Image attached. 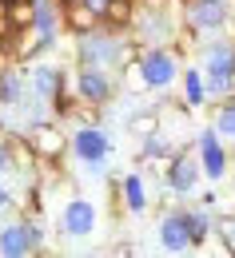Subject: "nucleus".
Returning <instances> with one entry per match:
<instances>
[{"instance_id": "9d476101", "label": "nucleus", "mask_w": 235, "mask_h": 258, "mask_svg": "<svg viewBox=\"0 0 235 258\" xmlns=\"http://www.w3.org/2000/svg\"><path fill=\"white\" fill-rule=\"evenodd\" d=\"M192 151H196V163H200L203 183H215V187H219V183L227 179V167H231L235 151L211 131V123H203V127L196 131V147H192Z\"/></svg>"}, {"instance_id": "cd10ccee", "label": "nucleus", "mask_w": 235, "mask_h": 258, "mask_svg": "<svg viewBox=\"0 0 235 258\" xmlns=\"http://www.w3.org/2000/svg\"><path fill=\"white\" fill-rule=\"evenodd\" d=\"M80 4H84V8H88V12L96 16V24H100V20H104V12H108V0H80Z\"/></svg>"}, {"instance_id": "f8f14e48", "label": "nucleus", "mask_w": 235, "mask_h": 258, "mask_svg": "<svg viewBox=\"0 0 235 258\" xmlns=\"http://www.w3.org/2000/svg\"><path fill=\"white\" fill-rule=\"evenodd\" d=\"M24 139H28V147L36 151V159H40V171L44 167H60L68 159V135L60 131L56 119H44V123H24Z\"/></svg>"}, {"instance_id": "4468645a", "label": "nucleus", "mask_w": 235, "mask_h": 258, "mask_svg": "<svg viewBox=\"0 0 235 258\" xmlns=\"http://www.w3.org/2000/svg\"><path fill=\"white\" fill-rule=\"evenodd\" d=\"M112 191H116V203H120V211L124 215H148V207H152V179L144 175V171H128V175H116L112 179Z\"/></svg>"}, {"instance_id": "dca6fc26", "label": "nucleus", "mask_w": 235, "mask_h": 258, "mask_svg": "<svg viewBox=\"0 0 235 258\" xmlns=\"http://www.w3.org/2000/svg\"><path fill=\"white\" fill-rule=\"evenodd\" d=\"M28 4H32L28 28H32L48 48H56L60 36H64V8H60V0H28Z\"/></svg>"}, {"instance_id": "f257e3e1", "label": "nucleus", "mask_w": 235, "mask_h": 258, "mask_svg": "<svg viewBox=\"0 0 235 258\" xmlns=\"http://www.w3.org/2000/svg\"><path fill=\"white\" fill-rule=\"evenodd\" d=\"M139 56V44L128 32H116V28H88V32L72 36V60L84 68H108V72H120V68L135 64Z\"/></svg>"}, {"instance_id": "6ab92c4d", "label": "nucleus", "mask_w": 235, "mask_h": 258, "mask_svg": "<svg viewBox=\"0 0 235 258\" xmlns=\"http://www.w3.org/2000/svg\"><path fill=\"white\" fill-rule=\"evenodd\" d=\"M179 211H183V223H187V234H192L196 250L211 246V234H215V211H207V207H200V203H192V207L183 203Z\"/></svg>"}, {"instance_id": "9b49d317", "label": "nucleus", "mask_w": 235, "mask_h": 258, "mask_svg": "<svg viewBox=\"0 0 235 258\" xmlns=\"http://www.w3.org/2000/svg\"><path fill=\"white\" fill-rule=\"evenodd\" d=\"M160 183H164L179 203H187L192 195L200 191V183H203L200 163H196V151H187V147L175 143V151L168 155V167H164V179H160Z\"/></svg>"}, {"instance_id": "412c9836", "label": "nucleus", "mask_w": 235, "mask_h": 258, "mask_svg": "<svg viewBox=\"0 0 235 258\" xmlns=\"http://www.w3.org/2000/svg\"><path fill=\"white\" fill-rule=\"evenodd\" d=\"M135 20V0H108V12H104V28H116V32H128Z\"/></svg>"}, {"instance_id": "393cba45", "label": "nucleus", "mask_w": 235, "mask_h": 258, "mask_svg": "<svg viewBox=\"0 0 235 258\" xmlns=\"http://www.w3.org/2000/svg\"><path fill=\"white\" fill-rule=\"evenodd\" d=\"M28 20H32V4H28V0H24V4H8V24H12L16 32H24Z\"/></svg>"}, {"instance_id": "7c9ffc66", "label": "nucleus", "mask_w": 235, "mask_h": 258, "mask_svg": "<svg viewBox=\"0 0 235 258\" xmlns=\"http://www.w3.org/2000/svg\"><path fill=\"white\" fill-rule=\"evenodd\" d=\"M135 4H171V0H135Z\"/></svg>"}, {"instance_id": "ddd939ff", "label": "nucleus", "mask_w": 235, "mask_h": 258, "mask_svg": "<svg viewBox=\"0 0 235 258\" xmlns=\"http://www.w3.org/2000/svg\"><path fill=\"white\" fill-rule=\"evenodd\" d=\"M156 246L160 254H171V258H183V254H196V242L187 234V223H183V211L179 207H168L156 223Z\"/></svg>"}, {"instance_id": "0eeeda50", "label": "nucleus", "mask_w": 235, "mask_h": 258, "mask_svg": "<svg viewBox=\"0 0 235 258\" xmlns=\"http://www.w3.org/2000/svg\"><path fill=\"white\" fill-rule=\"evenodd\" d=\"M48 230H44V215H24L0 226V258H36L48 254L44 250Z\"/></svg>"}, {"instance_id": "423d86ee", "label": "nucleus", "mask_w": 235, "mask_h": 258, "mask_svg": "<svg viewBox=\"0 0 235 258\" xmlns=\"http://www.w3.org/2000/svg\"><path fill=\"white\" fill-rule=\"evenodd\" d=\"M179 32V12L175 4H135V20L128 36L139 48H156V44H175Z\"/></svg>"}, {"instance_id": "2eb2a0df", "label": "nucleus", "mask_w": 235, "mask_h": 258, "mask_svg": "<svg viewBox=\"0 0 235 258\" xmlns=\"http://www.w3.org/2000/svg\"><path fill=\"white\" fill-rule=\"evenodd\" d=\"M24 68H28V96L56 103V96L64 92V64L40 56V60H32V64H24Z\"/></svg>"}, {"instance_id": "a878e982", "label": "nucleus", "mask_w": 235, "mask_h": 258, "mask_svg": "<svg viewBox=\"0 0 235 258\" xmlns=\"http://www.w3.org/2000/svg\"><path fill=\"white\" fill-rule=\"evenodd\" d=\"M16 207H20V195L12 191V179H0V219L12 215Z\"/></svg>"}, {"instance_id": "c85d7f7f", "label": "nucleus", "mask_w": 235, "mask_h": 258, "mask_svg": "<svg viewBox=\"0 0 235 258\" xmlns=\"http://www.w3.org/2000/svg\"><path fill=\"white\" fill-rule=\"evenodd\" d=\"M227 187H231V195H235V155H231V167H227V179H223Z\"/></svg>"}, {"instance_id": "4be33fe9", "label": "nucleus", "mask_w": 235, "mask_h": 258, "mask_svg": "<svg viewBox=\"0 0 235 258\" xmlns=\"http://www.w3.org/2000/svg\"><path fill=\"white\" fill-rule=\"evenodd\" d=\"M88 28H96V16H92L84 4H68L64 8V32L80 36V32H88Z\"/></svg>"}, {"instance_id": "bb28decb", "label": "nucleus", "mask_w": 235, "mask_h": 258, "mask_svg": "<svg viewBox=\"0 0 235 258\" xmlns=\"http://www.w3.org/2000/svg\"><path fill=\"white\" fill-rule=\"evenodd\" d=\"M200 195V207H207V211H215V207H219V187H215V183H211V187H203V191H196Z\"/></svg>"}, {"instance_id": "b1692460", "label": "nucleus", "mask_w": 235, "mask_h": 258, "mask_svg": "<svg viewBox=\"0 0 235 258\" xmlns=\"http://www.w3.org/2000/svg\"><path fill=\"white\" fill-rule=\"evenodd\" d=\"M0 179H20V175H16V155H12V139H8V131L0 135Z\"/></svg>"}, {"instance_id": "f03ea898", "label": "nucleus", "mask_w": 235, "mask_h": 258, "mask_svg": "<svg viewBox=\"0 0 235 258\" xmlns=\"http://www.w3.org/2000/svg\"><path fill=\"white\" fill-rule=\"evenodd\" d=\"M183 72V52L175 44H156V48H139L135 56V80L139 92H148L152 99H171L175 84Z\"/></svg>"}, {"instance_id": "f3484780", "label": "nucleus", "mask_w": 235, "mask_h": 258, "mask_svg": "<svg viewBox=\"0 0 235 258\" xmlns=\"http://www.w3.org/2000/svg\"><path fill=\"white\" fill-rule=\"evenodd\" d=\"M24 103H28V68L12 60V64L0 72V107L12 111V115H20Z\"/></svg>"}, {"instance_id": "aec40b11", "label": "nucleus", "mask_w": 235, "mask_h": 258, "mask_svg": "<svg viewBox=\"0 0 235 258\" xmlns=\"http://www.w3.org/2000/svg\"><path fill=\"white\" fill-rule=\"evenodd\" d=\"M211 107H215V111H211V131H215V135L235 151V96L215 99Z\"/></svg>"}, {"instance_id": "a211bd4d", "label": "nucleus", "mask_w": 235, "mask_h": 258, "mask_svg": "<svg viewBox=\"0 0 235 258\" xmlns=\"http://www.w3.org/2000/svg\"><path fill=\"white\" fill-rule=\"evenodd\" d=\"M175 99L196 115V111H203L211 99H207V84H203L200 68L196 64H183V72H179V84H175Z\"/></svg>"}, {"instance_id": "5701e85b", "label": "nucleus", "mask_w": 235, "mask_h": 258, "mask_svg": "<svg viewBox=\"0 0 235 258\" xmlns=\"http://www.w3.org/2000/svg\"><path fill=\"white\" fill-rule=\"evenodd\" d=\"M215 238L227 246V254H235V211H227V215H215Z\"/></svg>"}, {"instance_id": "c756f323", "label": "nucleus", "mask_w": 235, "mask_h": 258, "mask_svg": "<svg viewBox=\"0 0 235 258\" xmlns=\"http://www.w3.org/2000/svg\"><path fill=\"white\" fill-rule=\"evenodd\" d=\"M116 254H124V258H132V254H135V246H132V242H120V246H116Z\"/></svg>"}, {"instance_id": "20e7f679", "label": "nucleus", "mask_w": 235, "mask_h": 258, "mask_svg": "<svg viewBox=\"0 0 235 258\" xmlns=\"http://www.w3.org/2000/svg\"><path fill=\"white\" fill-rule=\"evenodd\" d=\"M116 155V139L104 123H76L68 131V159L88 179H108V167Z\"/></svg>"}, {"instance_id": "6e6552de", "label": "nucleus", "mask_w": 235, "mask_h": 258, "mask_svg": "<svg viewBox=\"0 0 235 258\" xmlns=\"http://www.w3.org/2000/svg\"><path fill=\"white\" fill-rule=\"evenodd\" d=\"M179 24L200 36H219L235 20V0H179L175 4Z\"/></svg>"}, {"instance_id": "39448f33", "label": "nucleus", "mask_w": 235, "mask_h": 258, "mask_svg": "<svg viewBox=\"0 0 235 258\" xmlns=\"http://www.w3.org/2000/svg\"><path fill=\"white\" fill-rule=\"evenodd\" d=\"M64 88L72 96L80 99V103H92V107H112L116 96H120V76L116 72H108V68H64Z\"/></svg>"}, {"instance_id": "1a4fd4ad", "label": "nucleus", "mask_w": 235, "mask_h": 258, "mask_svg": "<svg viewBox=\"0 0 235 258\" xmlns=\"http://www.w3.org/2000/svg\"><path fill=\"white\" fill-rule=\"evenodd\" d=\"M56 230L68 242H88L100 230V207L92 199H84V195H72L56 215Z\"/></svg>"}, {"instance_id": "7ed1b4c3", "label": "nucleus", "mask_w": 235, "mask_h": 258, "mask_svg": "<svg viewBox=\"0 0 235 258\" xmlns=\"http://www.w3.org/2000/svg\"><path fill=\"white\" fill-rule=\"evenodd\" d=\"M196 68H200L203 84H207V99L235 96V40L227 32L203 36V44L196 48Z\"/></svg>"}]
</instances>
